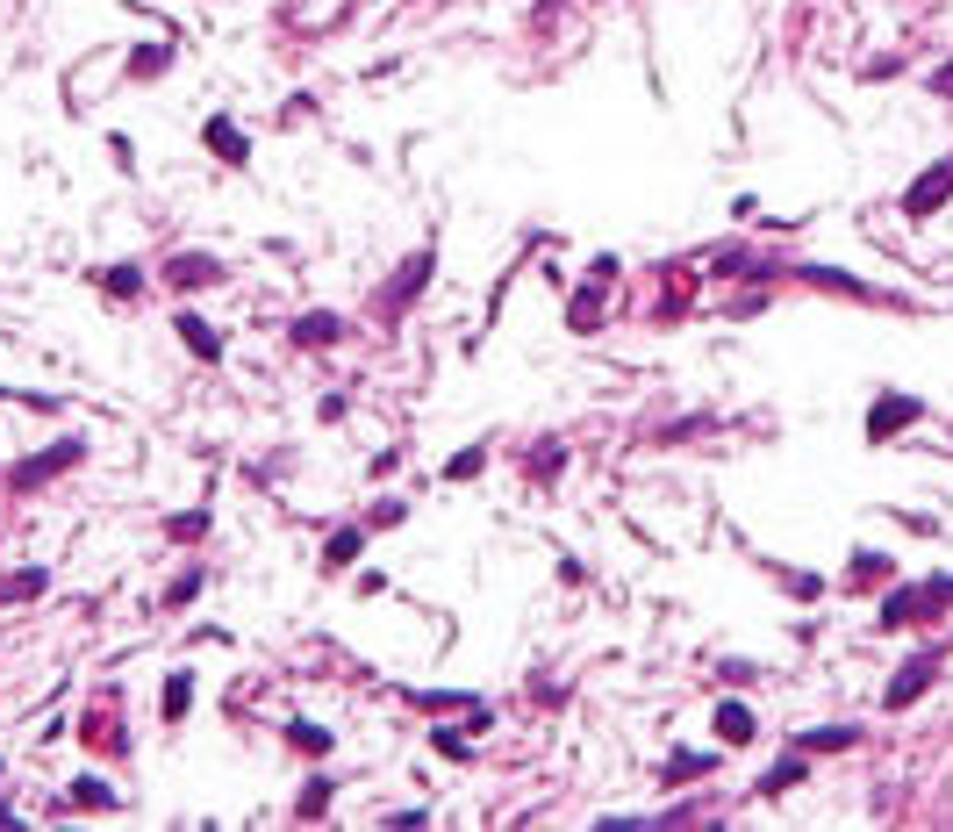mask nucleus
Returning a JSON list of instances; mask_svg holds the SVG:
<instances>
[{"label": "nucleus", "instance_id": "2eb2a0df", "mask_svg": "<svg viewBox=\"0 0 953 832\" xmlns=\"http://www.w3.org/2000/svg\"><path fill=\"white\" fill-rule=\"evenodd\" d=\"M43 588H51V574H43V567H22V574H8V582H0V603H22V596H43Z\"/></svg>", "mask_w": 953, "mask_h": 832}, {"label": "nucleus", "instance_id": "1a4fd4ad", "mask_svg": "<svg viewBox=\"0 0 953 832\" xmlns=\"http://www.w3.org/2000/svg\"><path fill=\"white\" fill-rule=\"evenodd\" d=\"M165 280H173V287H201V280L216 287V280H222V266L208 259V251H179V259L165 266Z\"/></svg>", "mask_w": 953, "mask_h": 832}, {"label": "nucleus", "instance_id": "f8f14e48", "mask_svg": "<svg viewBox=\"0 0 953 832\" xmlns=\"http://www.w3.org/2000/svg\"><path fill=\"white\" fill-rule=\"evenodd\" d=\"M179 345H187L194 359H222V338L201 323V316H179Z\"/></svg>", "mask_w": 953, "mask_h": 832}, {"label": "nucleus", "instance_id": "a211bd4d", "mask_svg": "<svg viewBox=\"0 0 953 832\" xmlns=\"http://www.w3.org/2000/svg\"><path fill=\"white\" fill-rule=\"evenodd\" d=\"M165 538H179V546L208 538V510H179V517H165Z\"/></svg>", "mask_w": 953, "mask_h": 832}, {"label": "nucleus", "instance_id": "39448f33", "mask_svg": "<svg viewBox=\"0 0 953 832\" xmlns=\"http://www.w3.org/2000/svg\"><path fill=\"white\" fill-rule=\"evenodd\" d=\"M431 274H437V251H416V259H402L395 287H387V295H381V316H402L408 301L423 295V280H431Z\"/></svg>", "mask_w": 953, "mask_h": 832}, {"label": "nucleus", "instance_id": "6ab92c4d", "mask_svg": "<svg viewBox=\"0 0 953 832\" xmlns=\"http://www.w3.org/2000/svg\"><path fill=\"white\" fill-rule=\"evenodd\" d=\"M187 703H194V675L179 668L173 682H165V725H179V718H187Z\"/></svg>", "mask_w": 953, "mask_h": 832}, {"label": "nucleus", "instance_id": "2f4dec72", "mask_svg": "<svg viewBox=\"0 0 953 832\" xmlns=\"http://www.w3.org/2000/svg\"><path fill=\"white\" fill-rule=\"evenodd\" d=\"M925 86H932V94H940V101H953V65H940V72H932Z\"/></svg>", "mask_w": 953, "mask_h": 832}, {"label": "nucleus", "instance_id": "f03ea898", "mask_svg": "<svg viewBox=\"0 0 953 832\" xmlns=\"http://www.w3.org/2000/svg\"><path fill=\"white\" fill-rule=\"evenodd\" d=\"M940 660H946V646H925L918 660H903V675H897V682L882 689V703H889V710H911L918 696H925L932 682H940Z\"/></svg>", "mask_w": 953, "mask_h": 832}, {"label": "nucleus", "instance_id": "0eeeda50", "mask_svg": "<svg viewBox=\"0 0 953 832\" xmlns=\"http://www.w3.org/2000/svg\"><path fill=\"white\" fill-rule=\"evenodd\" d=\"M201 144H208V151H216V158H222V165H245V158H251V144H245V130H237V123H230V115H208V130H201Z\"/></svg>", "mask_w": 953, "mask_h": 832}, {"label": "nucleus", "instance_id": "cd10ccee", "mask_svg": "<svg viewBox=\"0 0 953 832\" xmlns=\"http://www.w3.org/2000/svg\"><path fill=\"white\" fill-rule=\"evenodd\" d=\"M925 603H932V610H953V574H932V582H925Z\"/></svg>", "mask_w": 953, "mask_h": 832}, {"label": "nucleus", "instance_id": "f3484780", "mask_svg": "<svg viewBox=\"0 0 953 832\" xmlns=\"http://www.w3.org/2000/svg\"><path fill=\"white\" fill-rule=\"evenodd\" d=\"M165 65H173V51H165V43H144V51H130V80H158Z\"/></svg>", "mask_w": 953, "mask_h": 832}, {"label": "nucleus", "instance_id": "6e6552de", "mask_svg": "<svg viewBox=\"0 0 953 832\" xmlns=\"http://www.w3.org/2000/svg\"><path fill=\"white\" fill-rule=\"evenodd\" d=\"M709 725H717L724 747H753V739H760V725H753L746 703H717V718H709Z\"/></svg>", "mask_w": 953, "mask_h": 832}, {"label": "nucleus", "instance_id": "a878e982", "mask_svg": "<svg viewBox=\"0 0 953 832\" xmlns=\"http://www.w3.org/2000/svg\"><path fill=\"white\" fill-rule=\"evenodd\" d=\"M101 287H108V295H115V301H130V295H136V287H144V274H136V266H115V274H108V280H101Z\"/></svg>", "mask_w": 953, "mask_h": 832}, {"label": "nucleus", "instance_id": "423d86ee", "mask_svg": "<svg viewBox=\"0 0 953 832\" xmlns=\"http://www.w3.org/2000/svg\"><path fill=\"white\" fill-rule=\"evenodd\" d=\"M918 617H932L925 582H918V588H889V596H882V610H874V625H882V631H897V625H918Z\"/></svg>", "mask_w": 953, "mask_h": 832}, {"label": "nucleus", "instance_id": "f257e3e1", "mask_svg": "<svg viewBox=\"0 0 953 832\" xmlns=\"http://www.w3.org/2000/svg\"><path fill=\"white\" fill-rule=\"evenodd\" d=\"M946 202H953V158H932L925 173L903 187V216H911V223H932Z\"/></svg>", "mask_w": 953, "mask_h": 832}, {"label": "nucleus", "instance_id": "412c9836", "mask_svg": "<svg viewBox=\"0 0 953 832\" xmlns=\"http://www.w3.org/2000/svg\"><path fill=\"white\" fill-rule=\"evenodd\" d=\"M709 768H717L709 753H674V761L660 768V782H695V775H709Z\"/></svg>", "mask_w": 953, "mask_h": 832}, {"label": "nucleus", "instance_id": "20e7f679", "mask_svg": "<svg viewBox=\"0 0 953 832\" xmlns=\"http://www.w3.org/2000/svg\"><path fill=\"white\" fill-rule=\"evenodd\" d=\"M80 452H86L80 438H58L51 452H37V460H22V466H14L8 481H14V489H37V481H51V474H65V466H80Z\"/></svg>", "mask_w": 953, "mask_h": 832}, {"label": "nucleus", "instance_id": "ddd939ff", "mask_svg": "<svg viewBox=\"0 0 953 832\" xmlns=\"http://www.w3.org/2000/svg\"><path fill=\"white\" fill-rule=\"evenodd\" d=\"M853 725H817V732H804V753H846V747H853Z\"/></svg>", "mask_w": 953, "mask_h": 832}, {"label": "nucleus", "instance_id": "9d476101", "mask_svg": "<svg viewBox=\"0 0 953 832\" xmlns=\"http://www.w3.org/2000/svg\"><path fill=\"white\" fill-rule=\"evenodd\" d=\"M810 782V768H804V753H789V761H775L760 775V797H789V790H804Z\"/></svg>", "mask_w": 953, "mask_h": 832}, {"label": "nucleus", "instance_id": "393cba45", "mask_svg": "<svg viewBox=\"0 0 953 832\" xmlns=\"http://www.w3.org/2000/svg\"><path fill=\"white\" fill-rule=\"evenodd\" d=\"M72 804H94V811H108L115 797H108V782H94V775H86V782H72Z\"/></svg>", "mask_w": 953, "mask_h": 832}, {"label": "nucleus", "instance_id": "b1692460", "mask_svg": "<svg viewBox=\"0 0 953 832\" xmlns=\"http://www.w3.org/2000/svg\"><path fill=\"white\" fill-rule=\"evenodd\" d=\"M194 596H201V567H179L173 588H165V603H194Z\"/></svg>", "mask_w": 953, "mask_h": 832}, {"label": "nucleus", "instance_id": "5701e85b", "mask_svg": "<svg viewBox=\"0 0 953 832\" xmlns=\"http://www.w3.org/2000/svg\"><path fill=\"white\" fill-rule=\"evenodd\" d=\"M480 466H488V445H466V452H459V460H452V466H445V481H474V474H480Z\"/></svg>", "mask_w": 953, "mask_h": 832}, {"label": "nucleus", "instance_id": "7ed1b4c3", "mask_svg": "<svg viewBox=\"0 0 953 832\" xmlns=\"http://www.w3.org/2000/svg\"><path fill=\"white\" fill-rule=\"evenodd\" d=\"M918 417H925V402H918V396H874L868 402V445H889V438L911 431Z\"/></svg>", "mask_w": 953, "mask_h": 832}, {"label": "nucleus", "instance_id": "bb28decb", "mask_svg": "<svg viewBox=\"0 0 953 832\" xmlns=\"http://www.w3.org/2000/svg\"><path fill=\"white\" fill-rule=\"evenodd\" d=\"M559 466H567V445H538L531 452V474H559Z\"/></svg>", "mask_w": 953, "mask_h": 832}, {"label": "nucleus", "instance_id": "7c9ffc66", "mask_svg": "<svg viewBox=\"0 0 953 832\" xmlns=\"http://www.w3.org/2000/svg\"><path fill=\"white\" fill-rule=\"evenodd\" d=\"M431 747L445 753V761H466V739H459V732H431Z\"/></svg>", "mask_w": 953, "mask_h": 832}, {"label": "nucleus", "instance_id": "dca6fc26", "mask_svg": "<svg viewBox=\"0 0 953 832\" xmlns=\"http://www.w3.org/2000/svg\"><path fill=\"white\" fill-rule=\"evenodd\" d=\"M602 287H610V280H595V287H581V295H573V330H595L602 323Z\"/></svg>", "mask_w": 953, "mask_h": 832}, {"label": "nucleus", "instance_id": "4468645a", "mask_svg": "<svg viewBox=\"0 0 953 832\" xmlns=\"http://www.w3.org/2000/svg\"><path fill=\"white\" fill-rule=\"evenodd\" d=\"M359 553H366V538H359V532H330V546H323V567H330V574H344V567H352Z\"/></svg>", "mask_w": 953, "mask_h": 832}, {"label": "nucleus", "instance_id": "c85d7f7f", "mask_svg": "<svg viewBox=\"0 0 953 832\" xmlns=\"http://www.w3.org/2000/svg\"><path fill=\"white\" fill-rule=\"evenodd\" d=\"M882 574H889L882 553H860V559H853V582H882Z\"/></svg>", "mask_w": 953, "mask_h": 832}, {"label": "nucleus", "instance_id": "9b49d317", "mask_svg": "<svg viewBox=\"0 0 953 832\" xmlns=\"http://www.w3.org/2000/svg\"><path fill=\"white\" fill-rule=\"evenodd\" d=\"M338 338H344V323H338L330 309H309V316L294 323V345H338Z\"/></svg>", "mask_w": 953, "mask_h": 832}, {"label": "nucleus", "instance_id": "aec40b11", "mask_svg": "<svg viewBox=\"0 0 953 832\" xmlns=\"http://www.w3.org/2000/svg\"><path fill=\"white\" fill-rule=\"evenodd\" d=\"M330 797H338V790H330V775H315L309 790L294 797V819H323V811H330Z\"/></svg>", "mask_w": 953, "mask_h": 832}, {"label": "nucleus", "instance_id": "4be33fe9", "mask_svg": "<svg viewBox=\"0 0 953 832\" xmlns=\"http://www.w3.org/2000/svg\"><path fill=\"white\" fill-rule=\"evenodd\" d=\"M287 739H294L301 753H330V732H323V725H309V718H294V725H287Z\"/></svg>", "mask_w": 953, "mask_h": 832}, {"label": "nucleus", "instance_id": "c756f323", "mask_svg": "<svg viewBox=\"0 0 953 832\" xmlns=\"http://www.w3.org/2000/svg\"><path fill=\"white\" fill-rule=\"evenodd\" d=\"M709 274H724V280L746 274V251H738V245H732V251H717V259H709Z\"/></svg>", "mask_w": 953, "mask_h": 832}]
</instances>
